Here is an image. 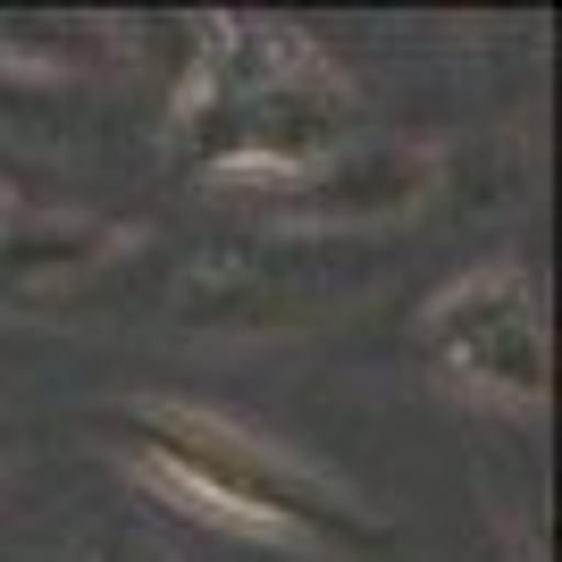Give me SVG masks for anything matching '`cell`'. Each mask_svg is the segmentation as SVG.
Returning <instances> with one entry per match:
<instances>
[{"instance_id":"52a82bcc","label":"cell","mask_w":562,"mask_h":562,"mask_svg":"<svg viewBox=\"0 0 562 562\" xmlns=\"http://www.w3.org/2000/svg\"><path fill=\"white\" fill-rule=\"evenodd\" d=\"M0 437H9V420H0Z\"/></svg>"},{"instance_id":"6da1fadb","label":"cell","mask_w":562,"mask_h":562,"mask_svg":"<svg viewBox=\"0 0 562 562\" xmlns=\"http://www.w3.org/2000/svg\"><path fill=\"white\" fill-rule=\"evenodd\" d=\"M352 143V85L319 59L311 34L260 18H202L186 43L168 160L218 193H269L294 168Z\"/></svg>"},{"instance_id":"7a4b0ae2","label":"cell","mask_w":562,"mask_h":562,"mask_svg":"<svg viewBox=\"0 0 562 562\" xmlns=\"http://www.w3.org/2000/svg\"><path fill=\"white\" fill-rule=\"evenodd\" d=\"M143 479L168 487L186 513L218 520L235 538L303 546V554H378L386 520L328 470L285 453L278 437H252L244 420H218L202 403H126L117 412Z\"/></svg>"},{"instance_id":"277c9868","label":"cell","mask_w":562,"mask_h":562,"mask_svg":"<svg viewBox=\"0 0 562 562\" xmlns=\"http://www.w3.org/2000/svg\"><path fill=\"white\" fill-rule=\"evenodd\" d=\"M437 177L446 168H437L428 143H336L328 160H311L285 186L252 193V211L278 218V227H311V235H378V227H403L412 211H428Z\"/></svg>"},{"instance_id":"8992f818","label":"cell","mask_w":562,"mask_h":562,"mask_svg":"<svg viewBox=\"0 0 562 562\" xmlns=\"http://www.w3.org/2000/svg\"><path fill=\"white\" fill-rule=\"evenodd\" d=\"M9 211H18V193H9V186H0V227H9Z\"/></svg>"},{"instance_id":"3957f363","label":"cell","mask_w":562,"mask_h":562,"mask_svg":"<svg viewBox=\"0 0 562 562\" xmlns=\"http://www.w3.org/2000/svg\"><path fill=\"white\" fill-rule=\"evenodd\" d=\"M420 352L446 386L495 403V412H538L546 403V311L538 278L520 260H487L420 311Z\"/></svg>"},{"instance_id":"5b68a950","label":"cell","mask_w":562,"mask_h":562,"mask_svg":"<svg viewBox=\"0 0 562 562\" xmlns=\"http://www.w3.org/2000/svg\"><path fill=\"white\" fill-rule=\"evenodd\" d=\"M126 235L101 227V218H25L9 211L0 227V285H18V294H50V285L85 278L93 260H110Z\"/></svg>"}]
</instances>
